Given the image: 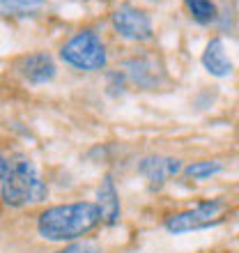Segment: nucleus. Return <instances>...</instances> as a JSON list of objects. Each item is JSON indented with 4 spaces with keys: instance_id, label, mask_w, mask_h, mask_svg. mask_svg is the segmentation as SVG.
<instances>
[{
    "instance_id": "nucleus-4",
    "label": "nucleus",
    "mask_w": 239,
    "mask_h": 253,
    "mask_svg": "<svg viewBox=\"0 0 239 253\" xmlns=\"http://www.w3.org/2000/svg\"><path fill=\"white\" fill-rule=\"evenodd\" d=\"M226 210V200L221 198H212L205 203H198L191 210H184L179 214H173L166 219V230L173 235H182V233H191V230H202V228L216 226L221 223V214Z\"/></svg>"
},
{
    "instance_id": "nucleus-10",
    "label": "nucleus",
    "mask_w": 239,
    "mask_h": 253,
    "mask_svg": "<svg viewBox=\"0 0 239 253\" xmlns=\"http://www.w3.org/2000/svg\"><path fill=\"white\" fill-rule=\"evenodd\" d=\"M184 7L189 9L191 19L198 21L200 26H209L219 16V9L212 0H184Z\"/></svg>"
},
{
    "instance_id": "nucleus-5",
    "label": "nucleus",
    "mask_w": 239,
    "mask_h": 253,
    "mask_svg": "<svg viewBox=\"0 0 239 253\" xmlns=\"http://www.w3.org/2000/svg\"><path fill=\"white\" fill-rule=\"evenodd\" d=\"M111 23H113L115 33L131 42H147V40H152V35H154L150 16L143 9L131 7V5H120L111 14Z\"/></svg>"
},
{
    "instance_id": "nucleus-9",
    "label": "nucleus",
    "mask_w": 239,
    "mask_h": 253,
    "mask_svg": "<svg viewBox=\"0 0 239 253\" xmlns=\"http://www.w3.org/2000/svg\"><path fill=\"white\" fill-rule=\"evenodd\" d=\"M97 205H99V210H101V221H104L106 226H115L120 221L122 207H120L118 189H115V182L111 175L104 177L99 191H97Z\"/></svg>"
},
{
    "instance_id": "nucleus-13",
    "label": "nucleus",
    "mask_w": 239,
    "mask_h": 253,
    "mask_svg": "<svg viewBox=\"0 0 239 253\" xmlns=\"http://www.w3.org/2000/svg\"><path fill=\"white\" fill-rule=\"evenodd\" d=\"M58 253H101V249L97 244H90V242H74Z\"/></svg>"
},
{
    "instance_id": "nucleus-7",
    "label": "nucleus",
    "mask_w": 239,
    "mask_h": 253,
    "mask_svg": "<svg viewBox=\"0 0 239 253\" xmlns=\"http://www.w3.org/2000/svg\"><path fill=\"white\" fill-rule=\"evenodd\" d=\"M179 170H182V161L173 159V157H145L138 164V173L145 177L152 189L163 187Z\"/></svg>"
},
{
    "instance_id": "nucleus-1",
    "label": "nucleus",
    "mask_w": 239,
    "mask_h": 253,
    "mask_svg": "<svg viewBox=\"0 0 239 253\" xmlns=\"http://www.w3.org/2000/svg\"><path fill=\"white\" fill-rule=\"evenodd\" d=\"M104 223L97 203H65L46 207L37 216V233L46 242H74Z\"/></svg>"
},
{
    "instance_id": "nucleus-11",
    "label": "nucleus",
    "mask_w": 239,
    "mask_h": 253,
    "mask_svg": "<svg viewBox=\"0 0 239 253\" xmlns=\"http://www.w3.org/2000/svg\"><path fill=\"white\" fill-rule=\"evenodd\" d=\"M5 16H33L44 7V0H0Z\"/></svg>"
},
{
    "instance_id": "nucleus-8",
    "label": "nucleus",
    "mask_w": 239,
    "mask_h": 253,
    "mask_svg": "<svg viewBox=\"0 0 239 253\" xmlns=\"http://www.w3.org/2000/svg\"><path fill=\"white\" fill-rule=\"evenodd\" d=\"M200 62H202V67H205L212 76H216V79H226L235 69L233 60H230V55H228V51H226V44H223L221 37H214V40L207 42Z\"/></svg>"
},
{
    "instance_id": "nucleus-12",
    "label": "nucleus",
    "mask_w": 239,
    "mask_h": 253,
    "mask_svg": "<svg viewBox=\"0 0 239 253\" xmlns=\"http://www.w3.org/2000/svg\"><path fill=\"white\" fill-rule=\"evenodd\" d=\"M221 170H223L221 161H196L191 166H186L184 173L191 180H207V177H212V175L221 173Z\"/></svg>"
},
{
    "instance_id": "nucleus-6",
    "label": "nucleus",
    "mask_w": 239,
    "mask_h": 253,
    "mask_svg": "<svg viewBox=\"0 0 239 253\" xmlns=\"http://www.w3.org/2000/svg\"><path fill=\"white\" fill-rule=\"evenodd\" d=\"M16 69L23 76V81L33 83V85H44V83H51L55 79V62L53 58L44 51H37V53L23 55L19 62H16Z\"/></svg>"
},
{
    "instance_id": "nucleus-3",
    "label": "nucleus",
    "mask_w": 239,
    "mask_h": 253,
    "mask_svg": "<svg viewBox=\"0 0 239 253\" xmlns=\"http://www.w3.org/2000/svg\"><path fill=\"white\" fill-rule=\"evenodd\" d=\"M60 58L74 69L97 72L106 67V46L94 30H80L60 48Z\"/></svg>"
},
{
    "instance_id": "nucleus-2",
    "label": "nucleus",
    "mask_w": 239,
    "mask_h": 253,
    "mask_svg": "<svg viewBox=\"0 0 239 253\" xmlns=\"http://www.w3.org/2000/svg\"><path fill=\"white\" fill-rule=\"evenodd\" d=\"M0 193L5 205L26 207L41 203L48 191L33 161L26 154H12L0 161Z\"/></svg>"
}]
</instances>
